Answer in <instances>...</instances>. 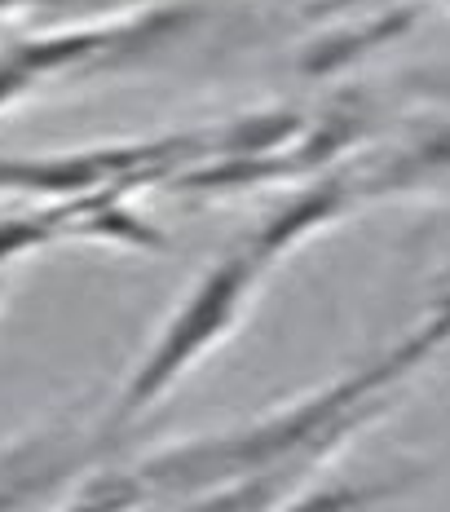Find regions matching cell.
<instances>
[{
	"label": "cell",
	"instance_id": "obj_2",
	"mask_svg": "<svg viewBox=\"0 0 450 512\" xmlns=\"http://www.w3.org/2000/svg\"><path fill=\"white\" fill-rule=\"evenodd\" d=\"M446 5H450V0H446Z\"/></svg>",
	"mask_w": 450,
	"mask_h": 512
},
{
	"label": "cell",
	"instance_id": "obj_1",
	"mask_svg": "<svg viewBox=\"0 0 450 512\" xmlns=\"http://www.w3.org/2000/svg\"><path fill=\"white\" fill-rule=\"evenodd\" d=\"M256 274H261V256L256 252H239V256H230V261H217L203 274V283L181 301V309L168 318L164 332H159L155 349H150L146 362L137 367V376L128 380L124 402L115 407V420H128V415L146 411L155 398H164V393L230 332L234 318L248 305Z\"/></svg>",
	"mask_w": 450,
	"mask_h": 512
}]
</instances>
